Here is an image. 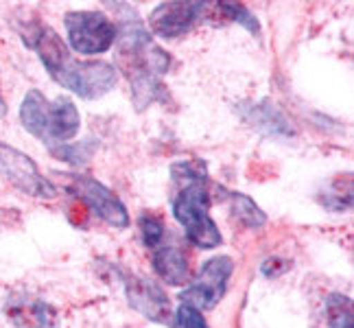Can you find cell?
I'll return each mask as SVG.
<instances>
[{"label":"cell","instance_id":"cell-1","mask_svg":"<svg viewBox=\"0 0 354 328\" xmlns=\"http://www.w3.org/2000/svg\"><path fill=\"white\" fill-rule=\"evenodd\" d=\"M125 13L127 16L116 24V73L127 77L133 107L145 112L153 103H169V90L162 77L171 68V55L156 44L136 11L125 7Z\"/></svg>","mask_w":354,"mask_h":328},{"label":"cell","instance_id":"cell-2","mask_svg":"<svg viewBox=\"0 0 354 328\" xmlns=\"http://www.w3.org/2000/svg\"><path fill=\"white\" fill-rule=\"evenodd\" d=\"M22 42L37 53L39 62L44 64L48 75L57 81L66 90L75 92L81 99H101L110 92L116 81L118 73L112 64L107 62H81L68 51L64 39L50 29L48 24L31 22L20 31Z\"/></svg>","mask_w":354,"mask_h":328},{"label":"cell","instance_id":"cell-3","mask_svg":"<svg viewBox=\"0 0 354 328\" xmlns=\"http://www.w3.org/2000/svg\"><path fill=\"white\" fill-rule=\"evenodd\" d=\"M175 195L173 217L184 228L186 241L201 250H214L223 243V237L210 217L208 167L203 160H182L171 167Z\"/></svg>","mask_w":354,"mask_h":328},{"label":"cell","instance_id":"cell-4","mask_svg":"<svg viewBox=\"0 0 354 328\" xmlns=\"http://www.w3.org/2000/svg\"><path fill=\"white\" fill-rule=\"evenodd\" d=\"M24 129L42 140L48 149L66 145L81 129V114L73 99L57 97L48 101L39 90H29L20 105Z\"/></svg>","mask_w":354,"mask_h":328},{"label":"cell","instance_id":"cell-5","mask_svg":"<svg viewBox=\"0 0 354 328\" xmlns=\"http://www.w3.org/2000/svg\"><path fill=\"white\" fill-rule=\"evenodd\" d=\"M64 24L68 42L79 55H101L116 42V24L101 11H68Z\"/></svg>","mask_w":354,"mask_h":328},{"label":"cell","instance_id":"cell-6","mask_svg":"<svg viewBox=\"0 0 354 328\" xmlns=\"http://www.w3.org/2000/svg\"><path fill=\"white\" fill-rule=\"evenodd\" d=\"M68 177L66 182V190L71 193L77 201H81L88 210H92L101 221H105L107 226H112L116 230H125L129 228L131 219L129 212L125 208L116 193H112L105 184H101L99 180L88 175H64Z\"/></svg>","mask_w":354,"mask_h":328},{"label":"cell","instance_id":"cell-7","mask_svg":"<svg viewBox=\"0 0 354 328\" xmlns=\"http://www.w3.org/2000/svg\"><path fill=\"white\" fill-rule=\"evenodd\" d=\"M234 271V261L230 256H214L203 263L195 280L180 293L182 304L197 311H212L225 295L227 280Z\"/></svg>","mask_w":354,"mask_h":328},{"label":"cell","instance_id":"cell-8","mask_svg":"<svg viewBox=\"0 0 354 328\" xmlns=\"http://www.w3.org/2000/svg\"><path fill=\"white\" fill-rule=\"evenodd\" d=\"M0 171L7 180L22 190L24 195L37 199H55L57 186L39 173L37 164L18 149H13L5 143H0Z\"/></svg>","mask_w":354,"mask_h":328},{"label":"cell","instance_id":"cell-9","mask_svg":"<svg viewBox=\"0 0 354 328\" xmlns=\"http://www.w3.org/2000/svg\"><path fill=\"white\" fill-rule=\"evenodd\" d=\"M212 3H162L158 5L151 16H149V24H151V31L158 37L165 39H177L186 35L190 29H195L199 22H203V18L210 13Z\"/></svg>","mask_w":354,"mask_h":328},{"label":"cell","instance_id":"cell-10","mask_svg":"<svg viewBox=\"0 0 354 328\" xmlns=\"http://www.w3.org/2000/svg\"><path fill=\"white\" fill-rule=\"evenodd\" d=\"M120 276L125 284L127 302L133 311H138L142 318L156 324H169L173 320L171 300L158 282L145 276H136V273H120Z\"/></svg>","mask_w":354,"mask_h":328},{"label":"cell","instance_id":"cell-11","mask_svg":"<svg viewBox=\"0 0 354 328\" xmlns=\"http://www.w3.org/2000/svg\"><path fill=\"white\" fill-rule=\"evenodd\" d=\"M151 263L158 276L171 286H182L190 282V267L188 256L180 243H175L171 235L162 239L151 250Z\"/></svg>","mask_w":354,"mask_h":328},{"label":"cell","instance_id":"cell-12","mask_svg":"<svg viewBox=\"0 0 354 328\" xmlns=\"http://www.w3.org/2000/svg\"><path fill=\"white\" fill-rule=\"evenodd\" d=\"M241 118L258 129L261 134L276 136V138H291L295 129L291 127L289 118L284 116L280 109L269 103V101H258V103H241L239 107Z\"/></svg>","mask_w":354,"mask_h":328},{"label":"cell","instance_id":"cell-13","mask_svg":"<svg viewBox=\"0 0 354 328\" xmlns=\"http://www.w3.org/2000/svg\"><path fill=\"white\" fill-rule=\"evenodd\" d=\"M9 320L20 328H53L57 322V313L44 300H11L7 304Z\"/></svg>","mask_w":354,"mask_h":328},{"label":"cell","instance_id":"cell-14","mask_svg":"<svg viewBox=\"0 0 354 328\" xmlns=\"http://www.w3.org/2000/svg\"><path fill=\"white\" fill-rule=\"evenodd\" d=\"M225 201L230 203V212H232V217L245 228L256 230L267 224V215L258 208V203L252 197H248L245 193H227Z\"/></svg>","mask_w":354,"mask_h":328},{"label":"cell","instance_id":"cell-15","mask_svg":"<svg viewBox=\"0 0 354 328\" xmlns=\"http://www.w3.org/2000/svg\"><path fill=\"white\" fill-rule=\"evenodd\" d=\"M328 328H352V300L344 293H333L326 300Z\"/></svg>","mask_w":354,"mask_h":328},{"label":"cell","instance_id":"cell-16","mask_svg":"<svg viewBox=\"0 0 354 328\" xmlns=\"http://www.w3.org/2000/svg\"><path fill=\"white\" fill-rule=\"evenodd\" d=\"M212 11H216L225 20H232V22L243 24L245 29H248L250 33H254V35L261 33V24H258V18L254 16V13L248 7H243L239 3H212Z\"/></svg>","mask_w":354,"mask_h":328},{"label":"cell","instance_id":"cell-17","mask_svg":"<svg viewBox=\"0 0 354 328\" xmlns=\"http://www.w3.org/2000/svg\"><path fill=\"white\" fill-rule=\"evenodd\" d=\"M48 152H50L53 158L73 164V167H81V164H88V160L92 158L94 140H86V143H79V145L66 143V145H59L55 149H48Z\"/></svg>","mask_w":354,"mask_h":328},{"label":"cell","instance_id":"cell-18","mask_svg":"<svg viewBox=\"0 0 354 328\" xmlns=\"http://www.w3.org/2000/svg\"><path fill=\"white\" fill-rule=\"evenodd\" d=\"M138 228H140V239L145 243V248L151 252L156 245L167 237V226L165 221L153 215V212H142L138 217Z\"/></svg>","mask_w":354,"mask_h":328},{"label":"cell","instance_id":"cell-19","mask_svg":"<svg viewBox=\"0 0 354 328\" xmlns=\"http://www.w3.org/2000/svg\"><path fill=\"white\" fill-rule=\"evenodd\" d=\"M326 208H330L335 212H344L352 206V188L344 193V182H335L333 188L326 190V197L322 199Z\"/></svg>","mask_w":354,"mask_h":328},{"label":"cell","instance_id":"cell-20","mask_svg":"<svg viewBox=\"0 0 354 328\" xmlns=\"http://www.w3.org/2000/svg\"><path fill=\"white\" fill-rule=\"evenodd\" d=\"M173 328H210V326L203 320L201 311L188 304H180V309L175 311V318H173Z\"/></svg>","mask_w":354,"mask_h":328},{"label":"cell","instance_id":"cell-21","mask_svg":"<svg viewBox=\"0 0 354 328\" xmlns=\"http://www.w3.org/2000/svg\"><path fill=\"white\" fill-rule=\"evenodd\" d=\"M289 269V263L287 261H280V258H269V261L263 263V273L269 278H276L280 273H284Z\"/></svg>","mask_w":354,"mask_h":328},{"label":"cell","instance_id":"cell-22","mask_svg":"<svg viewBox=\"0 0 354 328\" xmlns=\"http://www.w3.org/2000/svg\"><path fill=\"white\" fill-rule=\"evenodd\" d=\"M5 114H7V103L3 99V92H0V118H3Z\"/></svg>","mask_w":354,"mask_h":328},{"label":"cell","instance_id":"cell-23","mask_svg":"<svg viewBox=\"0 0 354 328\" xmlns=\"http://www.w3.org/2000/svg\"><path fill=\"white\" fill-rule=\"evenodd\" d=\"M5 212H7V210H0V219H3V217H5Z\"/></svg>","mask_w":354,"mask_h":328}]
</instances>
